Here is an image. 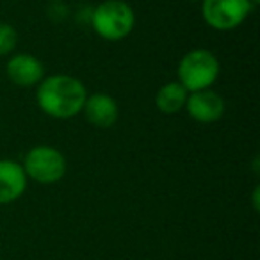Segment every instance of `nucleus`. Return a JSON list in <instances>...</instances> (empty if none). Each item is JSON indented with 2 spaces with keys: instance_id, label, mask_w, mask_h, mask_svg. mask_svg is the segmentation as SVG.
<instances>
[{
  "instance_id": "nucleus-1",
  "label": "nucleus",
  "mask_w": 260,
  "mask_h": 260,
  "mask_svg": "<svg viewBox=\"0 0 260 260\" xmlns=\"http://www.w3.org/2000/svg\"><path fill=\"white\" fill-rule=\"evenodd\" d=\"M87 87L80 79L66 73L45 75L36 86V104L52 119H72L82 112Z\"/></svg>"
},
{
  "instance_id": "nucleus-2",
  "label": "nucleus",
  "mask_w": 260,
  "mask_h": 260,
  "mask_svg": "<svg viewBox=\"0 0 260 260\" xmlns=\"http://www.w3.org/2000/svg\"><path fill=\"white\" fill-rule=\"evenodd\" d=\"M94 34L105 41H121L136 27V13L125 0H102L91 13Z\"/></svg>"
},
{
  "instance_id": "nucleus-3",
  "label": "nucleus",
  "mask_w": 260,
  "mask_h": 260,
  "mask_svg": "<svg viewBox=\"0 0 260 260\" xmlns=\"http://www.w3.org/2000/svg\"><path fill=\"white\" fill-rule=\"evenodd\" d=\"M221 62L214 52L207 48H194L182 55L177 68V82L185 87L187 93L210 89L219 79Z\"/></svg>"
},
{
  "instance_id": "nucleus-4",
  "label": "nucleus",
  "mask_w": 260,
  "mask_h": 260,
  "mask_svg": "<svg viewBox=\"0 0 260 260\" xmlns=\"http://www.w3.org/2000/svg\"><path fill=\"white\" fill-rule=\"evenodd\" d=\"M22 166L27 178L41 185H52L64 178L68 171V160L61 150L54 146L38 145L25 153Z\"/></svg>"
},
{
  "instance_id": "nucleus-5",
  "label": "nucleus",
  "mask_w": 260,
  "mask_h": 260,
  "mask_svg": "<svg viewBox=\"0 0 260 260\" xmlns=\"http://www.w3.org/2000/svg\"><path fill=\"white\" fill-rule=\"evenodd\" d=\"M253 6L249 0H202V18L212 30L230 32L246 22Z\"/></svg>"
},
{
  "instance_id": "nucleus-6",
  "label": "nucleus",
  "mask_w": 260,
  "mask_h": 260,
  "mask_svg": "<svg viewBox=\"0 0 260 260\" xmlns=\"http://www.w3.org/2000/svg\"><path fill=\"white\" fill-rule=\"evenodd\" d=\"M184 109L196 123L209 125V123H216L223 118L226 112V102H224L223 94L210 87V89L189 93Z\"/></svg>"
},
{
  "instance_id": "nucleus-7",
  "label": "nucleus",
  "mask_w": 260,
  "mask_h": 260,
  "mask_svg": "<svg viewBox=\"0 0 260 260\" xmlns=\"http://www.w3.org/2000/svg\"><path fill=\"white\" fill-rule=\"evenodd\" d=\"M6 75L15 86L29 89V87H36L45 79V66L36 55L18 52V54H11V57L6 62Z\"/></svg>"
},
{
  "instance_id": "nucleus-8",
  "label": "nucleus",
  "mask_w": 260,
  "mask_h": 260,
  "mask_svg": "<svg viewBox=\"0 0 260 260\" xmlns=\"http://www.w3.org/2000/svg\"><path fill=\"white\" fill-rule=\"evenodd\" d=\"M86 121L93 125L94 128H111L119 118V107L114 96L109 93H91L87 94L86 102H84L82 112Z\"/></svg>"
},
{
  "instance_id": "nucleus-9",
  "label": "nucleus",
  "mask_w": 260,
  "mask_h": 260,
  "mask_svg": "<svg viewBox=\"0 0 260 260\" xmlns=\"http://www.w3.org/2000/svg\"><path fill=\"white\" fill-rule=\"evenodd\" d=\"M27 178L22 162L13 159H0V205H8L23 196L27 191Z\"/></svg>"
},
{
  "instance_id": "nucleus-10",
  "label": "nucleus",
  "mask_w": 260,
  "mask_h": 260,
  "mask_svg": "<svg viewBox=\"0 0 260 260\" xmlns=\"http://www.w3.org/2000/svg\"><path fill=\"white\" fill-rule=\"evenodd\" d=\"M189 93L185 91V87L177 80H170L164 86L159 87V91L155 93V107L159 112L166 116L177 114L185 107Z\"/></svg>"
},
{
  "instance_id": "nucleus-11",
  "label": "nucleus",
  "mask_w": 260,
  "mask_h": 260,
  "mask_svg": "<svg viewBox=\"0 0 260 260\" xmlns=\"http://www.w3.org/2000/svg\"><path fill=\"white\" fill-rule=\"evenodd\" d=\"M18 47V30L11 23L0 22V57L11 55Z\"/></svg>"
},
{
  "instance_id": "nucleus-12",
  "label": "nucleus",
  "mask_w": 260,
  "mask_h": 260,
  "mask_svg": "<svg viewBox=\"0 0 260 260\" xmlns=\"http://www.w3.org/2000/svg\"><path fill=\"white\" fill-rule=\"evenodd\" d=\"M258 196H260V187L256 185V187L253 189V196H251V200H253V209H255V210H258V205H260V203H258V200H260Z\"/></svg>"
},
{
  "instance_id": "nucleus-13",
  "label": "nucleus",
  "mask_w": 260,
  "mask_h": 260,
  "mask_svg": "<svg viewBox=\"0 0 260 260\" xmlns=\"http://www.w3.org/2000/svg\"><path fill=\"white\" fill-rule=\"evenodd\" d=\"M249 2H251V6H253V8H256V6L260 4V0H249Z\"/></svg>"
},
{
  "instance_id": "nucleus-14",
  "label": "nucleus",
  "mask_w": 260,
  "mask_h": 260,
  "mask_svg": "<svg viewBox=\"0 0 260 260\" xmlns=\"http://www.w3.org/2000/svg\"><path fill=\"white\" fill-rule=\"evenodd\" d=\"M187 2H202V0H187Z\"/></svg>"
},
{
  "instance_id": "nucleus-15",
  "label": "nucleus",
  "mask_w": 260,
  "mask_h": 260,
  "mask_svg": "<svg viewBox=\"0 0 260 260\" xmlns=\"http://www.w3.org/2000/svg\"><path fill=\"white\" fill-rule=\"evenodd\" d=\"M100 2H102V0H100Z\"/></svg>"
}]
</instances>
